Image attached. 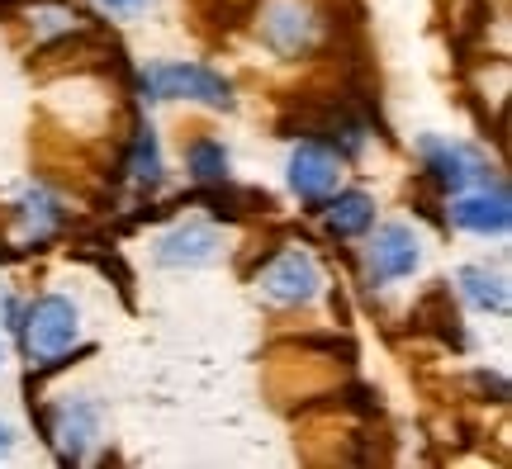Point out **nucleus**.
<instances>
[{"label": "nucleus", "instance_id": "dca6fc26", "mask_svg": "<svg viewBox=\"0 0 512 469\" xmlns=\"http://www.w3.org/2000/svg\"><path fill=\"white\" fill-rule=\"evenodd\" d=\"M100 5H105L110 15H138V10H143L147 0H100Z\"/></svg>", "mask_w": 512, "mask_h": 469}, {"label": "nucleus", "instance_id": "39448f33", "mask_svg": "<svg viewBox=\"0 0 512 469\" xmlns=\"http://www.w3.org/2000/svg\"><path fill=\"white\" fill-rule=\"evenodd\" d=\"M451 218H456V228H465V233L503 237V233H508V223H512L508 190H503V185H494V190H489V181H484V190H479V195H460L456 199Z\"/></svg>", "mask_w": 512, "mask_h": 469}, {"label": "nucleus", "instance_id": "7ed1b4c3", "mask_svg": "<svg viewBox=\"0 0 512 469\" xmlns=\"http://www.w3.org/2000/svg\"><path fill=\"white\" fill-rule=\"evenodd\" d=\"M261 294L275 299V304H309L313 294L323 289V271H318V261L309 252H280L261 271Z\"/></svg>", "mask_w": 512, "mask_h": 469}, {"label": "nucleus", "instance_id": "f03ea898", "mask_svg": "<svg viewBox=\"0 0 512 469\" xmlns=\"http://www.w3.org/2000/svg\"><path fill=\"white\" fill-rule=\"evenodd\" d=\"M76 332H81L76 308L67 304V299H57V294L38 299V304L29 308V318H24V346H29V356H34L38 365H53L57 356H67L76 346Z\"/></svg>", "mask_w": 512, "mask_h": 469}, {"label": "nucleus", "instance_id": "9d476101", "mask_svg": "<svg viewBox=\"0 0 512 469\" xmlns=\"http://www.w3.org/2000/svg\"><path fill=\"white\" fill-rule=\"evenodd\" d=\"M460 289H465V299L484 313H508V285H503V275L484 271V266H465L460 271Z\"/></svg>", "mask_w": 512, "mask_h": 469}, {"label": "nucleus", "instance_id": "20e7f679", "mask_svg": "<svg viewBox=\"0 0 512 469\" xmlns=\"http://www.w3.org/2000/svg\"><path fill=\"white\" fill-rule=\"evenodd\" d=\"M418 237L413 228H403V223H384L375 242H370V280L375 285H389V280H403V275L418 271Z\"/></svg>", "mask_w": 512, "mask_h": 469}, {"label": "nucleus", "instance_id": "ddd939ff", "mask_svg": "<svg viewBox=\"0 0 512 469\" xmlns=\"http://www.w3.org/2000/svg\"><path fill=\"white\" fill-rule=\"evenodd\" d=\"M128 171H133V181H138V185H157V181H162V147H157V133H152V128H143V133H138V147H133V162H128Z\"/></svg>", "mask_w": 512, "mask_h": 469}, {"label": "nucleus", "instance_id": "9b49d317", "mask_svg": "<svg viewBox=\"0 0 512 469\" xmlns=\"http://www.w3.org/2000/svg\"><path fill=\"white\" fill-rule=\"evenodd\" d=\"M370 223H375V204H370V195H337L328 204V228L337 237H356V233H366Z\"/></svg>", "mask_w": 512, "mask_h": 469}, {"label": "nucleus", "instance_id": "f8f14e48", "mask_svg": "<svg viewBox=\"0 0 512 469\" xmlns=\"http://www.w3.org/2000/svg\"><path fill=\"white\" fill-rule=\"evenodd\" d=\"M190 171H195V181H204V185L228 181V152H223V143H214V138L190 143Z\"/></svg>", "mask_w": 512, "mask_h": 469}, {"label": "nucleus", "instance_id": "6e6552de", "mask_svg": "<svg viewBox=\"0 0 512 469\" xmlns=\"http://www.w3.org/2000/svg\"><path fill=\"white\" fill-rule=\"evenodd\" d=\"M290 185H294V195H304V199L332 195V185H337V162H332L328 147H318V143L294 147L290 152Z\"/></svg>", "mask_w": 512, "mask_h": 469}, {"label": "nucleus", "instance_id": "4468645a", "mask_svg": "<svg viewBox=\"0 0 512 469\" xmlns=\"http://www.w3.org/2000/svg\"><path fill=\"white\" fill-rule=\"evenodd\" d=\"M91 441H95V413L76 403L72 413H67V422H62V451L72 455V460H81Z\"/></svg>", "mask_w": 512, "mask_h": 469}, {"label": "nucleus", "instance_id": "2eb2a0df", "mask_svg": "<svg viewBox=\"0 0 512 469\" xmlns=\"http://www.w3.org/2000/svg\"><path fill=\"white\" fill-rule=\"evenodd\" d=\"M24 218H29V237H48V228L57 223L53 195H43V190H29V195H24Z\"/></svg>", "mask_w": 512, "mask_h": 469}, {"label": "nucleus", "instance_id": "423d86ee", "mask_svg": "<svg viewBox=\"0 0 512 469\" xmlns=\"http://www.w3.org/2000/svg\"><path fill=\"white\" fill-rule=\"evenodd\" d=\"M223 252V233L209 223H181L157 242V261L162 266H209Z\"/></svg>", "mask_w": 512, "mask_h": 469}, {"label": "nucleus", "instance_id": "f3484780", "mask_svg": "<svg viewBox=\"0 0 512 469\" xmlns=\"http://www.w3.org/2000/svg\"><path fill=\"white\" fill-rule=\"evenodd\" d=\"M10 446H15V432H10V427L0 422V455H10Z\"/></svg>", "mask_w": 512, "mask_h": 469}, {"label": "nucleus", "instance_id": "1a4fd4ad", "mask_svg": "<svg viewBox=\"0 0 512 469\" xmlns=\"http://www.w3.org/2000/svg\"><path fill=\"white\" fill-rule=\"evenodd\" d=\"M266 38H271L280 53H299V48L313 38V19L304 15L294 0H280L271 10V19H266Z\"/></svg>", "mask_w": 512, "mask_h": 469}, {"label": "nucleus", "instance_id": "0eeeda50", "mask_svg": "<svg viewBox=\"0 0 512 469\" xmlns=\"http://www.w3.org/2000/svg\"><path fill=\"white\" fill-rule=\"evenodd\" d=\"M422 157H427V171L437 176V185L446 190H465V185L475 181H489V171L479 162L470 147H456V143H441V138H422Z\"/></svg>", "mask_w": 512, "mask_h": 469}, {"label": "nucleus", "instance_id": "f257e3e1", "mask_svg": "<svg viewBox=\"0 0 512 469\" xmlns=\"http://www.w3.org/2000/svg\"><path fill=\"white\" fill-rule=\"evenodd\" d=\"M143 91L147 100H200L214 109H233V86L209 67L195 62H157L143 72Z\"/></svg>", "mask_w": 512, "mask_h": 469}]
</instances>
